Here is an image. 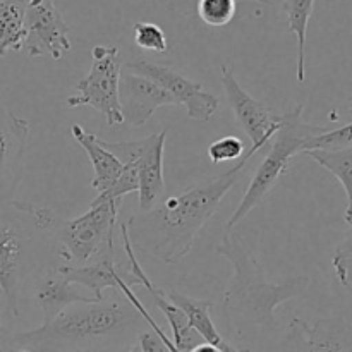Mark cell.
Masks as SVG:
<instances>
[{"mask_svg": "<svg viewBox=\"0 0 352 352\" xmlns=\"http://www.w3.org/2000/svg\"><path fill=\"white\" fill-rule=\"evenodd\" d=\"M253 155L256 151L250 148L236 167L219 177L165 198L150 212L131 217L126 226L134 250L150 254L165 265L184 260L191 253L199 230L215 215Z\"/></svg>", "mask_w": 352, "mask_h": 352, "instance_id": "obj_1", "label": "cell"}, {"mask_svg": "<svg viewBox=\"0 0 352 352\" xmlns=\"http://www.w3.org/2000/svg\"><path fill=\"white\" fill-rule=\"evenodd\" d=\"M148 329L141 313L127 301L105 299L72 305L40 329L7 337V352H117L129 349Z\"/></svg>", "mask_w": 352, "mask_h": 352, "instance_id": "obj_2", "label": "cell"}, {"mask_svg": "<svg viewBox=\"0 0 352 352\" xmlns=\"http://www.w3.org/2000/svg\"><path fill=\"white\" fill-rule=\"evenodd\" d=\"M217 254L232 263L234 274L223 294V313L237 325L268 327L275 323V309L301 298L309 287V277L296 275L280 282H268L260 261L237 230L229 229L217 246Z\"/></svg>", "mask_w": 352, "mask_h": 352, "instance_id": "obj_3", "label": "cell"}, {"mask_svg": "<svg viewBox=\"0 0 352 352\" xmlns=\"http://www.w3.org/2000/svg\"><path fill=\"white\" fill-rule=\"evenodd\" d=\"M302 110H305V105L299 103L292 112L282 113L280 127L272 140L270 150L254 172L239 206L234 210L232 217L227 222V230L234 229L237 223H241L250 215L251 210L261 205L268 192L280 181L282 175L287 174L292 158L298 153H305V146L309 138L327 129V127L305 122Z\"/></svg>", "mask_w": 352, "mask_h": 352, "instance_id": "obj_4", "label": "cell"}, {"mask_svg": "<svg viewBox=\"0 0 352 352\" xmlns=\"http://www.w3.org/2000/svg\"><path fill=\"white\" fill-rule=\"evenodd\" d=\"M122 199L100 192L81 217L55 227L58 256L65 261L82 265L107 251L116 250V230Z\"/></svg>", "mask_w": 352, "mask_h": 352, "instance_id": "obj_5", "label": "cell"}, {"mask_svg": "<svg viewBox=\"0 0 352 352\" xmlns=\"http://www.w3.org/2000/svg\"><path fill=\"white\" fill-rule=\"evenodd\" d=\"M91 57L93 64L88 74L76 86L78 93L69 96L65 102L71 109L93 107L105 116L110 127L120 126L124 124V117L119 102L120 72H122L119 47L95 45L91 48Z\"/></svg>", "mask_w": 352, "mask_h": 352, "instance_id": "obj_6", "label": "cell"}, {"mask_svg": "<svg viewBox=\"0 0 352 352\" xmlns=\"http://www.w3.org/2000/svg\"><path fill=\"white\" fill-rule=\"evenodd\" d=\"M168 127L162 133L136 141H117L107 143V148L119 158L122 164L136 168L138 195H140V212H150L162 201L165 191L164 179V151L167 141Z\"/></svg>", "mask_w": 352, "mask_h": 352, "instance_id": "obj_7", "label": "cell"}, {"mask_svg": "<svg viewBox=\"0 0 352 352\" xmlns=\"http://www.w3.org/2000/svg\"><path fill=\"white\" fill-rule=\"evenodd\" d=\"M31 232L0 212V291L14 316L21 315V296L30 270Z\"/></svg>", "mask_w": 352, "mask_h": 352, "instance_id": "obj_8", "label": "cell"}, {"mask_svg": "<svg viewBox=\"0 0 352 352\" xmlns=\"http://www.w3.org/2000/svg\"><path fill=\"white\" fill-rule=\"evenodd\" d=\"M126 71L144 76L162 86L175 100L177 105H182L188 110V116L191 119L206 122V120L213 119L219 110V98L208 89H205L201 82L191 81L181 72L174 71L167 65L153 64V62L140 57L136 60L127 62Z\"/></svg>", "mask_w": 352, "mask_h": 352, "instance_id": "obj_9", "label": "cell"}, {"mask_svg": "<svg viewBox=\"0 0 352 352\" xmlns=\"http://www.w3.org/2000/svg\"><path fill=\"white\" fill-rule=\"evenodd\" d=\"M23 48L30 57L60 60L71 50L69 26L54 0H30L24 14Z\"/></svg>", "mask_w": 352, "mask_h": 352, "instance_id": "obj_10", "label": "cell"}, {"mask_svg": "<svg viewBox=\"0 0 352 352\" xmlns=\"http://www.w3.org/2000/svg\"><path fill=\"white\" fill-rule=\"evenodd\" d=\"M222 86L237 124L248 134L251 140V148L258 153L268 146L277 134L282 122V113H277L260 100L253 98L239 85L234 71L227 65H222Z\"/></svg>", "mask_w": 352, "mask_h": 352, "instance_id": "obj_11", "label": "cell"}, {"mask_svg": "<svg viewBox=\"0 0 352 352\" xmlns=\"http://www.w3.org/2000/svg\"><path fill=\"white\" fill-rule=\"evenodd\" d=\"M30 122L0 100V206L14 201L24 172Z\"/></svg>", "mask_w": 352, "mask_h": 352, "instance_id": "obj_12", "label": "cell"}, {"mask_svg": "<svg viewBox=\"0 0 352 352\" xmlns=\"http://www.w3.org/2000/svg\"><path fill=\"white\" fill-rule=\"evenodd\" d=\"M280 352H352V325L342 316L320 318L315 323L294 316Z\"/></svg>", "mask_w": 352, "mask_h": 352, "instance_id": "obj_13", "label": "cell"}, {"mask_svg": "<svg viewBox=\"0 0 352 352\" xmlns=\"http://www.w3.org/2000/svg\"><path fill=\"white\" fill-rule=\"evenodd\" d=\"M119 102L124 124L131 127L144 126L160 107L177 105L162 86L131 71L120 72Z\"/></svg>", "mask_w": 352, "mask_h": 352, "instance_id": "obj_14", "label": "cell"}, {"mask_svg": "<svg viewBox=\"0 0 352 352\" xmlns=\"http://www.w3.org/2000/svg\"><path fill=\"white\" fill-rule=\"evenodd\" d=\"M58 272L71 284L89 289L96 301H102L105 289L119 292L124 284H129L131 287L136 285L127 268L117 265L116 250L100 254L89 265H58Z\"/></svg>", "mask_w": 352, "mask_h": 352, "instance_id": "obj_15", "label": "cell"}, {"mask_svg": "<svg viewBox=\"0 0 352 352\" xmlns=\"http://www.w3.org/2000/svg\"><path fill=\"white\" fill-rule=\"evenodd\" d=\"M71 134L76 143L86 151L93 165L95 175H93L91 188L98 195L100 192H105V195L112 196L117 182L120 181L124 170H126V165L103 144V140H100L96 134L88 133L79 124H72Z\"/></svg>", "mask_w": 352, "mask_h": 352, "instance_id": "obj_16", "label": "cell"}, {"mask_svg": "<svg viewBox=\"0 0 352 352\" xmlns=\"http://www.w3.org/2000/svg\"><path fill=\"white\" fill-rule=\"evenodd\" d=\"M36 301L43 309V323H50L69 306L93 302L96 299L76 291L74 284L65 280L64 275L58 272V267H48L38 282Z\"/></svg>", "mask_w": 352, "mask_h": 352, "instance_id": "obj_17", "label": "cell"}, {"mask_svg": "<svg viewBox=\"0 0 352 352\" xmlns=\"http://www.w3.org/2000/svg\"><path fill=\"white\" fill-rule=\"evenodd\" d=\"M168 301L172 302L174 306H177L182 313L188 318L189 327L192 330L198 332V336L201 337L205 342L213 344V346L219 347H226L227 344L223 340V337L220 336L217 327L213 325V320L210 316V308H212V302L210 301H201V299H192L189 296L181 294V292L175 291H168L165 292Z\"/></svg>", "mask_w": 352, "mask_h": 352, "instance_id": "obj_18", "label": "cell"}, {"mask_svg": "<svg viewBox=\"0 0 352 352\" xmlns=\"http://www.w3.org/2000/svg\"><path fill=\"white\" fill-rule=\"evenodd\" d=\"M24 0H0V58L9 52L23 50L24 43Z\"/></svg>", "mask_w": 352, "mask_h": 352, "instance_id": "obj_19", "label": "cell"}, {"mask_svg": "<svg viewBox=\"0 0 352 352\" xmlns=\"http://www.w3.org/2000/svg\"><path fill=\"white\" fill-rule=\"evenodd\" d=\"M282 9L287 16V28L298 40V81H306V33L315 9V0H282Z\"/></svg>", "mask_w": 352, "mask_h": 352, "instance_id": "obj_20", "label": "cell"}, {"mask_svg": "<svg viewBox=\"0 0 352 352\" xmlns=\"http://www.w3.org/2000/svg\"><path fill=\"white\" fill-rule=\"evenodd\" d=\"M308 155L311 160H315L316 164L322 168H325L327 172L337 177V181L342 184L344 191L347 196V210H346V222L349 223L352 219V146L346 148V150L339 151H308Z\"/></svg>", "mask_w": 352, "mask_h": 352, "instance_id": "obj_21", "label": "cell"}, {"mask_svg": "<svg viewBox=\"0 0 352 352\" xmlns=\"http://www.w3.org/2000/svg\"><path fill=\"white\" fill-rule=\"evenodd\" d=\"M196 14L205 24L220 28L234 19L237 10V0H196Z\"/></svg>", "mask_w": 352, "mask_h": 352, "instance_id": "obj_22", "label": "cell"}, {"mask_svg": "<svg viewBox=\"0 0 352 352\" xmlns=\"http://www.w3.org/2000/svg\"><path fill=\"white\" fill-rule=\"evenodd\" d=\"M352 146V122L339 129H325L323 133L311 136L305 146V153L308 151H339Z\"/></svg>", "mask_w": 352, "mask_h": 352, "instance_id": "obj_23", "label": "cell"}, {"mask_svg": "<svg viewBox=\"0 0 352 352\" xmlns=\"http://www.w3.org/2000/svg\"><path fill=\"white\" fill-rule=\"evenodd\" d=\"M134 43L146 52H155V54H165L168 50L167 36L165 31L155 23H144L138 21L133 26Z\"/></svg>", "mask_w": 352, "mask_h": 352, "instance_id": "obj_24", "label": "cell"}, {"mask_svg": "<svg viewBox=\"0 0 352 352\" xmlns=\"http://www.w3.org/2000/svg\"><path fill=\"white\" fill-rule=\"evenodd\" d=\"M332 267L337 278L344 287L352 289V226L349 232L344 236L332 256Z\"/></svg>", "mask_w": 352, "mask_h": 352, "instance_id": "obj_25", "label": "cell"}, {"mask_svg": "<svg viewBox=\"0 0 352 352\" xmlns=\"http://www.w3.org/2000/svg\"><path fill=\"white\" fill-rule=\"evenodd\" d=\"M244 143L237 136H226L213 141L208 146V157L213 164H226V162L243 158Z\"/></svg>", "mask_w": 352, "mask_h": 352, "instance_id": "obj_26", "label": "cell"}, {"mask_svg": "<svg viewBox=\"0 0 352 352\" xmlns=\"http://www.w3.org/2000/svg\"><path fill=\"white\" fill-rule=\"evenodd\" d=\"M136 342L140 344L141 352H175L174 344L164 330L155 332V330L146 329L138 337Z\"/></svg>", "mask_w": 352, "mask_h": 352, "instance_id": "obj_27", "label": "cell"}, {"mask_svg": "<svg viewBox=\"0 0 352 352\" xmlns=\"http://www.w3.org/2000/svg\"><path fill=\"white\" fill-rule=\"evenodd\" d=\"M2 309H3V302H2V299H0V320H2ZM6 340H7V337L3 336L2 323H0V352H7V347H6Z\"/></svg>", "mask_w": 352, "mask_h": 352, "instance_id": "obj_28", "label": "cell"}, {"mask_svg": "<svg viewBox=\"0 0 352 352\" xmlns=\"http://www.w3.org/2000/svg\"><path fill=\"white\" fill-rule=\"evenodd\" d=\"M182 2L186 3V6H188V2L189 3H196V0H182ZM250 2H256V3H267V6H270V3H274V0H250Z\"/></svg>", "mask_w": 352, "mask_h": 352, "instance_id": "obj_29", "label": "cell"}, {"mask_svg": "<svg viewBox=\"0 0 352 352\" xmlns=\"http://www.w3.org/2000/svg\"><path fill=\"white\" fill-rule=\"evenodd\" d=\"M126 352H141V347H140V344H138V342H134L133 346H131L129 349H127Z\"/></svg>", "mask_w": 352, "mask_h": 352, "instance_id": "obj_30", "label": "cell"}, {"mask_svg": "<svg viewBox=\"0 0 352 352\" xmlns=\"http://www.w3.org/2000/svg\"><path fill=\"white\" fill-rule=\"evenodd\" d=\"M226 352H250V349H237V347H234V346H229L226 349Z\"/></svg>", "mask_w": 352, "mask_h": 352, "instance_id": "obj_31", "label": "cell"}, {"mask_svg": "<svg viewBox=\"0 0 352 352\" xmlns=\"http://www.w3.org/2000/svg\"><path fill=\"white\" fill-rule=\"evenodd\" d=\"M12 352H31V351H24V349H17V351H12Z\"/></svg>", "mask_w": 352, "mask_h": 352, "instance_id": "obj_32", "label": "cell"}, {"mask_svg": "<svg viewBox=\"0 0 352 352\" xmlns=\"http://www.w3.org/2000/svg\"><path fill=\"white\" fill-rule=\"evenodd\" d=\"M349 226H352V219H351V222H349Z\"/></svg>", "mask_w": 352, "mask_h": 352, "instance_id": "obj_33", "label": "cell"}, {"mask_svg": "<svg viewBox=\"0 0 352 352\" xmlns=\"http://www.w3.org/2000/svg\"><path fill=\"white\" fill-rule=\"evenodd\" d=\"M351 110H352V103H351Z\"/></svg>", "mask_w": 352, "mask_h": 352, "instance_id": "obj_34", "label": "cell"}]
</instances>
